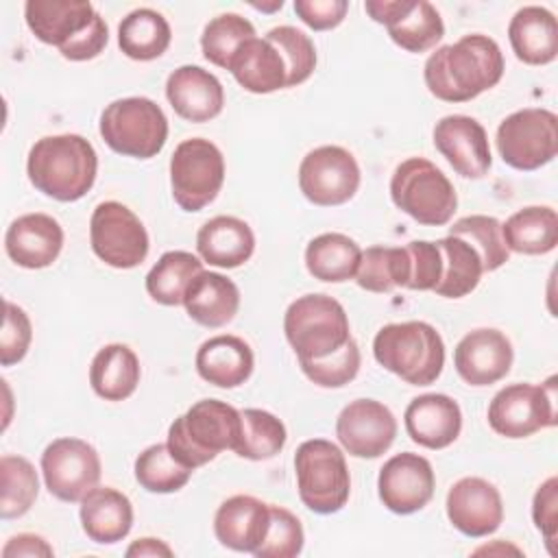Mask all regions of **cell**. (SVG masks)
Here are the masks:
<instances>
[{
    "label": "cell",
    "instance_id": "obj_1",
    "mask_svg": "<svg viewBox=\"0 0 558 558\" xmlns=\"http://www.w3.org/2000/svg\"><path fill=\"white\" fill-rule=\"evenodd\" d=\"M504 54L488 35H464L456 44L436 48L423 68L432 96L445 102H469L495 87L504 76Z\"/></svg>",
    "mask_w": 558,
    "mask_h": 558
},
{
    "label": "cell",
    "instance_id": "obj_2",
    "mask_svg": "<svg viewBox=\"0 0 558 558\" xmlns=\"http://www.w3.org/2000/svg\"><path fill=\"white\" fill-rule=\"evenodd\" d=\"M96 172V150L83 135L76 133L46 135L28 150V181L41 194L61 203L83 198L92 190Z\"/></svg>",
    "mask_w": 558,
    "mask_h": 558
},
{
    "label": "cell",
    "instance_id": "obj_3",
    "mask_svg": "<svg viewBox=\"0 0 558 558\" xmlns=\"http://www.w3.org/2000/svg\"><path fill=\"white\" fill-rule=\"evenodd\" d=\"M242 434L240 410L220 399H201L168 429L170 453L187 469L211 462L220 451H235Z\"/></svg>",
    "mask_w": 558,
    "mask_h": 558
},
{
    "label": "cell",
    "instance_id": "obj_4",
    "mask_svg": "<svg viewBox=\"0 0 558 558\" xmlns=\"http://www.w3.org/2000/svg\"><path fill=\"white\" fill-rule=\"evenodd\" d=\"M375 360L412 386L434 384L445 366V342L425 320L384 325L373 340Z\"/></svg>",
    "mask_w": 558,
    "mask_h": 558
},
{
    "label": "cell",
    "instance_id": "obj_5",
    "mask_svg": "<svg viewBox=\"0 0 558 558\" xmlns=\"http://www.w3.org/2000/svg\"><path fill=\"white\" fill-rule=\"evenodd\" d=\"M283 333L299 362L329 357L351 340L347 312L329 294H303L292 301L283 314Z\"/></svg>",
    "mask_w": 558,
    "mask_h": 558
},
{
    "label": "cell",
    "instance_id": "obj_6",
    "mask_svg": "<svg viewBox=\"0 0 558 558\" xmlns=\"http://www.w3.org/2000/svg\"><path fill=\"white\" fill-rule=\"evenodd\" d=\"M296 490L305 508L316 514H333L344 508L351 493V475L344 453L325 438H310L294 453Z\"/></svg>",
    "mask_w": 558,
    "mask_h": 558
},
{
    "label": "cell",
    "instance_id": "obj_7",
    "mask_svg": "<svg viewBox=\"0 0 558 558\" xmlns=\"http://www.w3.org/2000/svg\"><path fill=\"white\" fill-rule=\"evenodd\" d=\"M98 131L113 153L133 159H150L166 146L168 118L155 100L129 96L105 107Z\"/></svg>",
    "mask_w": 558,
    "mask_h": 558
},
{
    "label": "cell",
    "instance_id": "obj_8",
    "mask_svg": "<svg viewBox=\"0 0 558 558\" xmlns=\"http://www.w3.org/2000/svg\"><path fill=\"white\" fill-rule=\"evenodd\" d=\"M392 203L425 227H442L453 218L458 196L447 174L423 157L401 161L390 179Z\"/></svg>",
    "mask_w": 558,
    "mask_h": 558
},
{
    "label": "cell",
    "instance_id": "obj_9",
    "mask_svg": "<svg viewBox=\"0 0 558 558\" xmlns=\"http://www.w3.org/2000/svg\"><path fill=\"white\" fill-rule=\"evenodd\" d=\"M225 183V157L205 137L183 140L170 157L172 198L183 211H201Z\"/></svg>",
    "mask_w": 558,
    "mask_h": 558
},
{
    "label": "cell",
    "instance_id": "obj_10",
    "mask_svg": "<svg viewBox=\"0 0 558 558\" xmlns=\"http://www.w3.org/2000/svg\"><path fill=\"white\" fill-rule=\"evenodd\" d=\"M488 425L504 438H527L558 423L556 377L545 384H510L488 403Z\"/></svg>",
    "mask_w": 558,
    "mask_h": 558
},
{
    "label": "cell",
    "instance_id": "obj_11",
    "mask_svg": "<svg viewBox=\"0 0 558 558\" xmlns=\"http://www.w3.org/2000/svg\"><path fill=\"white\" fill-rule=\"evenodd\" d=\"M497 150L514 170H538L558 153V118L549 109L527 107L510 113L497 126Z\"/></svg>",
    "mask_w": 558,
    "mask_h": 558
},
{
    "label": "cell",
    "instance_id": "obj_12",
    "mask_svg": "<svg viewBox=\"0 0 558 558\" xmlns=\"http://www.w3.org/2000/svg\"><path fill=\"white\" fill-rule=\"evenodd\" d=\"M89 242L100 262L120 270L140 266L148 255L146 227L118 201L96 205L89 218Z\"/></svg>",
    "mask_w": 558,
    "mask_h": 558
},
{
    "label": "cell",
    "instance_id": "obj_13",
    "mask_svg": "<svg viewBox=\"0 0 558 558\" xmlns=\"http://www.w3.org/2000/svg\"><path fill=\"white\" fill-rule=\"evenodd\" d=\"M299 187L318 207H336L351 201L360 187V166L342 146H318L299 166Z\"/></svg>",
    "mask_w": 558,
    "mask_h": 558
},
{
    "label": "cell",
    "instance_id": "obj_14",
    "mask_svg": "<svg viewBox=\"0 0 558 558\" xmlns=\"http://www.w3.org/2000/svg\"><path fill=\"white\" fill-rule=\"evenodd\" d=\"M41 475L50 495L61 501H81L100 482L98 451L81 438H57L41 453Z\"/></svg>",
    "mask_w": 558,
    "mask_h": 558
},
{
    "label": "cell",
    "instance_id": "obj_15",
    "mask_svg": "<svg viewBox=\"0 0 558 558\" xmlns=\"http://www.w3.org/2000/svg\"><path fill=\"white\" fill-rule=\"evenodd\" d=\"M336 436L349 456L379 458L395 442L397 418L375 399H355L340 410Z\"/></svg>",
    "mask_w": 558,
    "mask_h": 558
},
{
    "label": "cell",
    "instance_id": "obj_16",
    "mask_svg": "<svg viewBox=\"0 0 558 558\" xmlns=\"http://www.w3.org/2000/svg\"><path fill=\"white\" fill-rule=\"evenodd\" d=\"M434 469L427 458L403 451L384 462L377 477L381 504L395 514H412L434 497Z\"/></svg>",
    "mask_w": 558,
    "mask_h": 558
},
{
    "label": "cell",
    "instance_id": "obj_17",
    "mask_svg": "<svg viewBox=\"0 0 558 558\" xmlns=\"http://www.w3.org/2000/svg\"><path fill=\"white\" fill-rule=\"evenodd\" d=\"M434 146L464 179H482L490 170L488 135L471 116L453 113L440 118L434 126Z\"/></svg>",
    "mask_w": 558,
    "mask_h": 558
},
{
    "label": "cell",
    "instance_id": "obj_18",
    "mask_svg": "<svg viewBox=\"0 0 558 558\" xmlns=\"http://www.w3.org/2000/svg\"><path fill=\"white\" fill-rule=\"evenodd\" d=\"M447 517L451 525L471 538H482L504 521V501L499 490L484 477H462L447 493Z\"/></svg>",
    "mask_w": 558,
    "mask_h": 558
},
{
    "label": "cell",
    "instance_id": "obj_19",
    "mask_svg": "<svg viewBox=\"0 0 558 558\" xmlns=\"http://www.w3.org/2000/svg\"><path fill=\"white\" fill-rule=\"evenodd\" d=\"M514 351L506 333L493 327L469 331L453 349L456 373L469 386H490L510 373Z\"/></svg>",
    "mask_w": 558,
    "mask_h": 558
},
{
    "label": "cell",
    "instance_id": "obj_20",
    "mask_svg": "<svg viewBox=\"0 0 558 558\" xmlns=\"http://www.w3.org/2000/svg\"><path fill=\"white\" fill-rule=\"evenodd\" d=\"M63 248V229L48 214H24L4 233V251L13 264L39 270L57 262Z\"/></svg>",
    "mask_w": 558,
    "mask_h": 558
},
{
    "label": "cell",
    "instance_id": "obj_21",
    "mask_svg": "<svg viewBox=\"0 0 558 558\" xmlns=\"http://www.w3.org/2000/svg\"><path fill=\"white\" fill-rule=\"evenodd\" d=\"M166 98L174 113L187 122H209L225 107L220 81L201 65H181L166 81Z\"/></svg>",
    "mask_w": 558,
    "mask_h": 558
},
{
    "label": "cell",
    "instance_id": "obj_22",
    "mask_svg": "<svg viewBox=\"0 0 558 558\" xmlns=\"http://www.w3.org/2000/svg\"><path fill=\"white\" fill-rule=\"evenodd\" d=\"M270 525V504L251 495L225 499L214 517V534L222 547L255 554Z\"/></svg>",
    "mask_w": 558,
    "mask_h": 558
},
{
    "label": "cell",
    "instance_id": "obj_23",
    "mask_svg": "<svg viewBox=\"0 0 558 558\" xmlns=\"http://www.w3.org/2000/svg\"><path fill=\"white\" fill-rule=\"evenodd\" d=\"M408 436L425 449L449 447L462 429L460 405L440 392H429L412 399L403 414Z\"/></svg>",
    "mask_w": 558,
    "mask_h": 558
},
{
    "label": "cell",
    "instance_id": "obj_24",
    "mask_svg": "<svg viewBox=\"0 0 558 558\" xmlns=\"http://www.w3.org/2000/svg\"><path fill=\"white\" fill-rule=\"evenodd\" d=\"M194 364L196 373L207 384L218 388H238L251 377L255 357L248 342L231 333H220L198 347Z\"/></svg>",
    "mask_w": 558,
    "mask_h": 558
},
{
    "label": "cell",
    "instance_id": "obj_25",
    "mask_svg": "<svg viewBox=\"0 0 558 558\" xmlns=\"http://www.w3.org/2000/svg\"><path fill=\"white\" fill-rule=\"evenodd\" d=\"M78 517L87 538L98 545H113L133 527L131 499L111 486L92 488L81 499Z\"/></svg>",
    "mask_w": 558,
    "mask_h": 558
},
{
    "label": "cell",
    "instance_id": "obj_26",
    "mask_svg": "<svg viewBox=\"0 0 558 558\" xmlns=\"http://www.w3.org/2000/svg\"><path fill=\"white\" fill-rule=\"evenodd\" d=\"M98 11L89 2L81 0H28L24 4V17L31 33L48 44L63 48L74 39Z\"/></svg>",
    "mask_w": 558,
    "mask_h": 558
},
{
    "label": "cell",
    "instance_id": "obj_27",
    "mask_svg": "<svg viewBox=\"0 0 558 558\" xmlns=\"http://www.w3.org/2000/svg\"><path fill=\"white\" fill-rule=\"evenodd\" d=\"M508 39L514 57L527 65H547L558 57V22L545 7H521L508 24Z\"/></svg>",
    "mask_w": 558,
    "mask_h": 558
},
{
    "label": "cell",
    "instance_id": "obj_28",
    "mask_svg": "<svg viewBox=\"0 0 558 558\" xmlns=\"http://www.w3.org/2000/svg\"><path fill=\"white\" fill-rule=\"evenodd\" d=\"M196 251L203 262L218 268H238L255 251L253 229L235 216H216L196 233Z\"/></svg>",
    "mask_w": 558,
    "mask_h": 558
},
{
    "label": "cell",
    "instance_id": "obj_29",
    "mask_svg": "<svg viewBox=\"0 0 558 558\" xmlns=\"http://www.w3.org/2000/svg\"><path fill=\"white\" fill-rule=\"evenodd\" d=\"M183 305L187 316L194 323L216 329L231 323L233 316L238 314L240 290L229 277L220 272L203 270L190 283L183 296Z\"/></svg>",
    "mask_w": 558,
    "mask_h": 558
},
{
    "label": "cell",
    "instance_id": "obj_30",
    "mask_svg": "<svg viewBox=\"0 0 558 558\" xmlns=\"http://www.w3.org/2000/svg\"><path fill=\"white\" fill-rule=\"evenodd\" d=\"M229 72L251 94H270L286 87L288 72L279 50L264 37L244 41L231 57Z\"/></svg>",
    "mask_w": 558,
    "mask_h": 558
},
{
    "label": "cell",
    "instance_id": "obj_31",
    "mask_svg": "<svg viewBox=\"0 0 558 558\" xmlns=\"http://www.w3.org/2000/svg\"><path fill=\"white\" fill-rule=\"evenodd\" d=\"M140 360L135 351L122 342L98 349L89 364V384L105 401L129 399L140 384Z\"/></svg>",
    "mask_w": 558,
    "mask_h": 558
},
{
    "label": "cell",
    "instance_id": "obj_32",
    "mask_svg": "<svg viewBox=\"0 0 558 558\" xmlns=\"http://www.w3.org/2000/svg\"><path fill=\"white\" fill-rule=\"evenodd\" d=\"M501 235L508 251L521 255H545L558 244L556 209L547 205L523 207L501 225Z\"/></svg>",
    "mask_w": 558,
    "mask_h": 558
},
{
    "label": "cell",
    "instance_id": "obj_33",
    "mask_svg": "<svg viewBox=\"0 0 558 558\" xmlns=\"http://www.w3.org/2000/svg\"><path fill=\"white\" fill-rule=\"evenodd\" d=\"M362 259V248L344 233H320L305 246L307 272L327 283H342L355 279Z\"/></svg>",
    "mask_w": 558,
    "mask_h": 558
},
{
    "label": "cell",
    "instance_id": "obj_34",
    "mask_svg": "<svg viewBox=\"0 0 558 558\" xmlns=\"http://www.w3.org/2000/svg\"><path fill=\"white\" fill-rule=\"evenodd\" d=\"M172 39L168 20L148 7L131 11L118 26V46L133 61H153L161 57Z\"/></svg>",
    "mask_w": 558,
    "mask_h": 558
},
{
    "label": "cell",
    "instance_id": "obj_35",
    "mask_svg": "<svg viewBox=\"0 0 558 558\" xmlns=\"http://www.w3.org/2000/svg\"><path fill=\"white\" fill-rule=\"evenodd\" d=\"M436 244L442 257V270L434 292L445 299H462L471 294L484 275L480 253L466 240L456 235L436 240Z\"/></svg>",
    "mask_w": 558,
    "mask_h": 558
},
{
    "label": "cell",
    "instance_id": "obj_36",
    "mask_svg": "<svg viewBox=\"0 0 558 558\" xmlns=\"http://www.w3.org/2000/svg\"><path fill=\"white\" fill-rule=\"evenodd\" d=\"M390 39L408 52H427L445 37V24L427 0H405L401 13L386 26Z\"/></svg>",
    "mask_w": 558,
    "mask_h": 558
},
{
    "label": "cell",
    "instance_id": "obj_37",
    "mask_svg": "<svg viewBox=\"0 0 558 558\" xmlns=\"http://www.w3.org/2000/svg\"><path fill=\"white\" fill-rule=\"evenodd\" d=\"M203 272V262L187 251H166L146 275V292L161 305H183V296L196 275Z\"/></svg>",
    "mask_w": 558,
    "mask_h": 558
},
{
    "label": "cell",
    "instance_id": "obj_38",
    "mask_svg": "<svg viewBox=\"0 0 558 558\" xmlns=\"http://www.w3.org/2000/svg\"><path fill=\"white\" fill-rule=\"evenodd\" d=\"M410 279V257L405 246H368L355 272V283L366 292H390L405 288Z\"/></svg>",
    "mask_w": 558,
    "mask_h": 558
},
{
    "label": "cell",
    "instance_id": "obj_39",
    "mask_svg": "<svg viewBox=\"0 0 558 558\" xmlns=\"http://www.w3.org/2000/svg\"><path fill=\"white\" fill-rule=\"evenodd\" d=\"M0 517L4 521L24 517L37 499L39 480L35 466L22 456L0 458Z\"/></svg>",
    "mask_w": 558,
    "mask_h": 558
},
{
    "label": "cell",
    "instance_id": "obj_40",
    "mask_svg": "<svg viewBox=\"0 0 558 558\" xmlns=\"http://www.w3.org/2000/svg\"><path fill=\"white\" fill-rule=\"evenodd\" d=\"M135 480L148 493H177L192 477V469L181 464L168 449L166 442H157L146 447L135 458Z\"/></svg>",
    "mask_w": 558,
    "mask_h": 558
},
{
    "label": "cell",
    "instance_id": "obj_41",
    "mask_svg": "<svg viewBox=\"0 0 558 558\" xmlns=\"http://www.w3.org/2000/svg\"><path fill=\"white\" fill-rule=\"evenodd\" d=\"M242 416V434L235 447V453L246 460H268L277 456L286 445V425L275 414L246 408L240 412Z\"/></svg>",
    "mask_w": 558,
    "mask_h": 558
},
{
    "label": "cell",
    "instance_id": "obj_42",
    "mask_svg": "<svg viewBox=\"0 0 558 558\" xmlns=\"http://www.w3.org/2000/svg\"><path fill=\"white\" fill-rule=\"evenodd\" d=\"M253 37L255 26L246 17L238 13H222L205 24L201 35V50L209 63L229 70L235 50Z\"/></svg>",
    "mask_w": 558,
    "mask_h": 558
},
{
    "label": "cell",
    "instance_id": "obj_43",
    "mask_svg": "<svg viewBox=\"0 0 558 558\" xmlns=\"http://www.w3.org/2000/svg\"><path fill=\"white\" fill-rule=\"evenodd\" d=\"M449 235L466 240L480 253L484 272H493L501 268L510 257V251L501 235V222L493 216H484V214L464 216L449 227Z\"/></svg>",
    "mask_w": 558,
    "mask_h": 558
},
{
    "label": "cell",
    "instance_id": "obj_44",
    "mask_svg": "<svg viewBox=\"0 0 558 558\" xmlns=\"http://www.w3.org/2000/svg\"><path fill=\"white\" fill-rule=\"evenodd\" d=\"M266 39L283 57L286 72H288L286 87H296L312 76V72L316 68V48H314V41L310 39V35L286 24V26L270 28L266 33Z\"/></svg>",
    "mask_w": 558,
    "mask_h": 558
},
{
    "label": "cell",
    "instance_id": "obj_45",
    "mask_svg": "<svg viewBox=\"0 0 558 558\" xmlns=\"http://www.w3.org/2000/svg\"><path fill=\"white\" fill-rule=\"evenodd\" d=\"M360 349L357 342L351 338L340 351L331 353L323 360H303L301 371L310 381H314L320 388H342L349 381L355 379L360 371Z\"/></svg>",
    "mask_w": 558,
    "mask_h": 558
},
{
    "label": "cell",
    "instance_id": "obj_46",
    "mask_svg": "<svg viewBox=\"0 0 558 558\" xmlns=\"http://www.w3.org/2000/svg\"><path fill=\"white\" fill-rule=\"evenodd\" d=\"M305 534L296 514L281 506H270V525L264 543L255 549L257 558H294L303 551Z\"/></svg>",
    "mask_w": 558,
    "mask_h": 558
},
{
    "label": "cell",
    "instance_id": "obj_47",
    "mask_svg": "<svg viewBox=\"0 0 558 558\" xmlns=\"http://www.w3.org/2000/svg\"><path fill=\"white\" fill-rule=\"evenodd\" d=\"M33 340V325L28 314L11 303L4 301V323H2V333H0V364L11 366L24 360L28 353Z\"/></svg>",
    "mask_w": 558,
    "mask_h": 558
},
{
    "label": "cell",
    "instance_id": "obj_48",
    "mask_svg": "<svg viewBox=\"0 0 558 558\" xmlns=\"http://www.w3.org/2000/svg\"><path fill=\"white\" fill-rule=\"evenodd\" d=\"M408 257H410V279L408 290H434L440 270H442V257L436 242L429 240H412L405 244Z\"/></svg>",
    "mask_w": 558,
    "mask_h": 558
},
{
    "label": "cell",
    "instance_id": "obj_49",
    "mask_svg": "<svg viewBox=\"0 0 558 558\" xmlns=\"http://www.w3.org/2000/svg\"><path fill=\"white\" fill-rule=\"evenodd\" d=\"M532 519L534 525L545 536V545L551 556H556V534H558V477L551 475L545 480L532 499Z\"/></svg>",
    "mask_w": 558,
    "mask_h": 558
},
{
    "label": "cell",
    "instance_id": "obj_50",
    "mask_svg": "<svg viewBox=\"0 0 558 558\" xmlns=\"http://www.w3.org/2000/svg\"><path fill=\"white\" fill-rule=\"evenodd\" d=\"M109 41V31L100 13L94 15V20L74 37L70 39L63 48H59L61 57L68 61H89L98 57Z\"/></svg>",
    "mask_w": 558,
    "mask_h": 558
},
{
    "label": "cell",
    "instance_id": "obj_51",
    "mask_svg": "<svg viewBox=\"0 0 558 558\" xmlns=\"http://www.w3.org/2000/svg\"><path fill=\"white\" fill-rule=\"evenodd\" d=\"M349 11L347 0H294V13L314 31L336 28Z\"/></svg>",
    "mask_w": 558,
    "mask_h": 558
},
{
    "label": "cell",
    "instance_id": "obj_52",
    "mask_svg": "<svg viewBox=\"0 0 558 558\" xmlns=\"http://www.w3.org/2000/svg\"><path fill=\"white\" fill-rule=\"evenodd\" d=\"M54 554V549L46 543V538L37 536V534H17L13 538L7 541V545L2 547V558H50Z\"/></svg>",
    "mask_w": 558,
    "mask_h": 558
},
{
    "label": "cell",
    "instance_id": "obj_53",
    "mask_svg": "<svg viewBox=\"0 0 558 558\" xmlns=\"http://www.w3.org/2000/svg\"><path fill=\"white\" fill-rule=\"evenodd\" d=\"M126 556H129V558H133V556H137V558H142V556H166V558H170V556H172V549H170L163 541L146 536V538L133 541V543L129 545V549H126Z\"/></svg>",
    "mask_w": 558,
    "mask_h": 558
},
{
    "label": "cell",
    "instance_id": "obj_54",
    "mask_svg": "<svg viewBox=\"0 0 558 558\" xmlns=\"http://www.w3.org/2000/svg\"><path fill=\"white\" fill-rule=\"evenodd\" d=\"M251 7H255V9H259V11H266V13H270V11H277V9H281V7H283V0H275V2H270V4L251 2Z\"/></svg>",
    "mask_w": 558,
    "mask_h": 558
}]
</instances>
